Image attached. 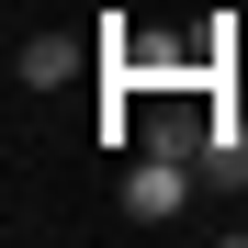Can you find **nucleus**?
<instances>
[{"mask_svg":"<svg viewBox=\"0 0 248 248\" xmlns=\"http://www.w3.org/2000/svg\"><path fill=\"white\" fill-rule=\"evenodd\" d=\"M79 68H91L79 34H23V46H12V79H23V91H68Z\"/></svg>","mask_w":248,"mask_h":248,"instance_id":"2","label":"nucleus"},{"mask_svg":"<svg viewBox=\"0 0 248 248\" xmlns=\"http://www.w3.org/2000/svg\"><path fill=\"white\" fill-rule=\"evenodd\" d=\"M237 237H248V215H237Z\"/></svg>","mask_w":248,"mask_h":248,"instance_id":"4","label":"nucleus"},{"mask_svg":"<svg viewBox=\"0 0 248 248\" xmlns=\"http://www.w3.org/2000/svg\"><path fill=\"white\" fill-rule=\"evenodd\" d=\"M203 192H248V124L215 113V136H203Z\"/></svg>","mask_w":248,"mask_h":248,"instance_id":"3","label":"nucleus"},{"mask_svg":"<svg viewBox=\"0 0 248 248\" xmlns=\"http://www.w3.org/2000/svg\"><path fill=\"white\" fill-rule=\"evenodd\" d=\"M203 192V170L192 158H158V147H136V170H124V215L136 226H181V203Z\"/></svg>","mask_w":248,"mask_h":248,"instance_id":"1","label":"nucleus"}]
</instances>
